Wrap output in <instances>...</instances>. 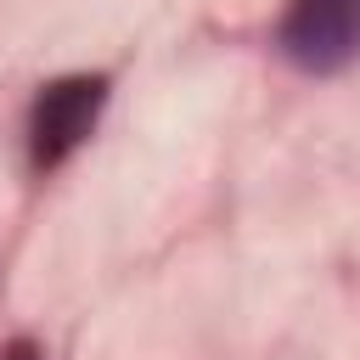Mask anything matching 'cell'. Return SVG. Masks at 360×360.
I'll return each instance as SVG.
<instances>
[{"label":"cell","instance_id":"6da1fadb","mask_svg":"<svg viewBox=\"0 0 360 360\" xmlns=\"http://www.w3.org/2000/svg\"><path fill=\"white\" fill-rule=\"evenodd\" d=\"M101 101H107V79H96V73H73V79L45 84L34 96V112H28V158H34V169H56L96 129Z\"/></svg>","mask_w":360,"mask_h":360},{"label":"cell","instance_id":"7a4b0ae2","mask_svg":"<svg viewBox=\"0 0 360 360\" xmlns=\"http://www.w3.org/2000/svg\"><path fill=\"white\" fill-rule=\"evenodd\" d=\"M281 51L309 68L332 73L360 56V0H292L281 22Z\"/></svg>","mask_w":360,"mask_h":360},{"label":"cell","instance_id":"3957f363","mask_svg":"<svg viewBox=\"0 0 360 360\" xmlns=\"http://www.w3.org/2000/svg\"><path fill=\"white\" fill-rule=\"evenodd\" d=\"M0 360H39V349H34V343H11Z\"/></svg>","mask_w":360,"mask_h":360}]
</instances>
